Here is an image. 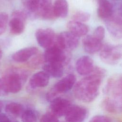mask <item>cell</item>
<instances>
[{
    "mask_svg": "<svg viewBox=\"0 0 122 122\" xmlns=\"http://www.w3.org/2000/svg\"><path fill=\"white\" fill-rule=\"evenodd\" d=\"M50 76L46 72L44 71H38L30 77L28 88L30 90H32L37 88L46 87L48 84Z\"/></svg>",
    "mask_w": 122,
    "mask_h": 122,
    "instance_id": "cell-14",
    "label": "cell"
},
{
    "mask_svg": "<svg viewBox=\"0 0 122 122\" xmlns=\"http://www.w3.org/2000/svg\"><path fill=\"white\" fill-rule=\"evenodd\" d=\"M45 62L43 55H39L37 56H36L32 59L30 61V64L32 66H37L41 64L43 62Z\"/></svg>",
    "mask_w": 122,
    "mask_h": 122,
    "instance_id": "cell-30",
    "label": "cell"
},
{
    "mask_svg": "<svg viewBox=\"0 0 122 122\" xmlns=\"http://www.w3.org/2000/svg\"><path fill=\"white\" fill-rule=\"evenodd\" d=\"M72 106L71 102L63 98L59 97L51 102V112L56 117L64 116Z\"/></svg>",
    "mask_w": 122,
    "mask_h": 122,
    "instance_id": "cell-11",
    "label": "cell"
},
{
    "mask_svg": "<svg viewBox=\"0 0 122 122\" xmlns=\"http://www.w3.org/2000/svg\"><path fill=\"white\" fill-rule=\"evenodd\" d=\"M38 52V49L35 47H29L20 49L12 55V60L17 62H23L28 61Z\"/></svg>",
    "mask_w": 122,
    "mask_h": 122,
    "instance_id": "cell-17",
    "label": "cell"
},
{
    "mask_svg": "<svg viewBox=\"0 0 122 122\" xmlns=\"http://www.w3.org/2000/svg\"><path fill=\"white\" fill-rule=\"evenodd\" d=\"M87 114V110L85 107L72 105L64 116L67 122H83Z\"/></svg>",
    "mask_w": 122,
    "mask_h": 122,
    "instance_id": "cell-13",
    "label": "cell"
},
{
    "mask_svg": "<svg viewBox=\"0 0 122 122\" xmlns=\"http://www.w3.org/2000/svg\"><path fill=\"white\" fill-rule=\"evenodd\" d=\"M64 65L58 62H45L43 70L49 76L54 78L61 77L63 74Z\"/></svg>",
    "mask_w": 122,
    "mask_h": 122,
    "instance_id": "cell-19",
    "label": "cell"
},
{
    "mask_svg": "<svg viewBox=\"0 0 122 122\" xmlns=\"http://www.w3.org/2000/svg\"></svg>",
    "mask_w": 122,
    "mask_h": 122,
    "instance_id": "cell-35",
    "label": "cell"
},
{
    "mask_svg": "<svg viewBox=\"0 0 122 122\" xmlns=\"http://www.w3.org/2000/svg\"><path fill=\"white\" fill-rule=\"evenodd\" d=\"M97 39L102 41L105 36V29L102 26H99L97 27L94 30L93 35H92Z\"/></svg>",
    "mask_w": 122,
    "mask_h": 122,
    "instance_id": "cell-28",
    "label": "cell"
},
{
    "mask_svg": "<svg viewBox=\"0 0 122 122\" xmlns=\"http://www.w3.org/2000/svg\"><path fill=\"white\" fill-rule=\"evenodd\" d=\"M73 20L80 22H86L88 21L91 17L90 13L83 11H78L72 16Z\"/></svg>",
    "mask_w": 122,
    "mask_h": 122,
    "instance_id": "cell-25",
    "label": "cell"
},
{
    "mask_svg": "<svg viewBox=\"0 0 122 122\" xmlns=\"http://www.w3.org/2000/svg\"><path fill=\"white\" fill-rule=\"evenodd\" d=\"M67 51L53 45L47 49L43 55L45 62H58L64 65L70 60V55Z\"/></svg>",
    "mask_w": 122,
    "mask_h": 122,
    "instance_id": "cell-5",
    "label": "cell"
},
{
    "mask_svg": "<svg viewBox=\"0 0 122 122\" xmlns=\"http://www.w3.org/2000/svg\"><path fill=\"white\" fill-rule=\"evenodd\" d=\"M35 36L39 45L46 49L54 45L56 37L54 30L50 28L38 29Z\"/></svg>",
    "mask_w": 122,
    "mask_h": 122,
    "instance_id": "cell-9",
    "label": "cell"
},
{
    "mask_svg": "<svg viewBox=\"0 0 122 122\" xmlns=\"http://www.w3.org/2000/svg\"><path fill=\"white\" fill-rule=\"evenodd\" d=\"M28 77V72L25 70L12 68L7 70L1 79L8 93L19 92Z\"/></svg>",
    "mask_w": 122,
    "mask_h": 122,
    "instance_id": "cell-2",
    "label": "cell"
},
{
    "mask_svg": "<svg viewBox=\"0 0 122 122\" xmlns=\"http://www.w3.org/2000/svg\"><path fill=\"white\" fill-rule=\"evenodd\" d=\"M76 81V78L74 74H68L56 83L48 91L46 95V100L51 102L60 97V94L70 91L74 86Z\"/></svg>",
    "mask_w": 122,
    "mask_h": 122,
    "instance_id": "cell-3",
    "label": "cell"
},
{
    "mask_svg": "<svg viewBox=\"0 0 122 122\" xmlns=\"http://www.w3.org/2000/svg\"><path fill=\"white\" fill-rule=\"evenodd\" d=\"M67 27L69 30V31L79 38L86 35L89 30V28L86 25L74 20L68 22Z\"/></svg>",
    "mask_w": 122,
    "mask_h": 122,
    "instance_id": "cell-21",
    "label": "cell"
},
{
    "mask_svg": "<svg viewBox=\"0 0 122 122\" xmlns=\"http://www.w3.org/2000/svg\"><path fill=\"white\" fill-rule=\"evenodd\" d=\"M97 14L100 18L106 20L114 12L113 5L108 0H98Z\"/></svg>",
    "mask_w": 122,
    "mask_h": 122,
    "instance_id": "cell-18",
    "label": "cell"
},
{
    "mask_svg": "<svg viewBox=\"0 0 122 122\" xmlns=\"http://www.w3.org/2000/svg\"><path fill=\"white\" fill-rule=\"evenodd\" d=\"M89 122H112L111 118L104 115H96L92 117Z\"/></svg>",
    "mask_w": 122,
    "mask_h": 122,
    "instance_id": "cell-29",
    "label": "cell"
},
{
    "mask_svg": "<svg viewBox=\"0 0 122 122\" xmlns=\"http://www.w3.org/2000/svg\"><path fill=\"white\" fill-rule=\"evenodd\" d=\"M8 93L3 85L1 79H0V96L6 95Z\"/></svg>",
    "mask_w": 122,
    "mask_h": 122,
    "instance_id": "cell-31",
    "label": "cell"
},
{
    "mask_svg": "<svg viewBox=\"0 0 122 122\" xmlns=\"http://www.w3.org/2000/svg\"><path fill=\"white\" fill-rule=\"evenodd\" d=\"M2 56V51L0 50V61L1 60Z\"/></svg>",
    "mask_w": 122,
    "mask_h": 122,
    "instance_id": "cell-34",
    "label": "cell"
},
{
    "mask_svg": "<svg viewBox=\"0 0 122 122\" xmlns=\"http://www.w3.org/2000/svg\"><path fill=\"white\" fill-rule=\"evenodd\" d=\"M4 106V102H3V101L0 100V113L1 112Z\"/></svg>",
    "mask_w": 122,
    "mask_h": 122,
    "instance_id": "cell-33",
    "label": "cell"
},
{
    "mask_svg": "<svg viewBox=\"0 0 122 122\" xmlns=\"http://www.w3.org/2000/svg\"><path fill=\"white\" fill-rule=\"evenodd\" d=\"M100 51V57L101 60L109 65L118 63L122 58V47L121 44H106L102 45Z\"/></svg>",
    "mask_w": 122,
    "mask_h": 122,
    "instance_id": "cell-4",
    "label": "cell"
},
{
    "mask_svg": "<svg viewBox=\"0 0 122 122\" xmlns=\"http://www.w3.org/2000/svg\"><path fill=\"white\" fill-rule=\"evenodd\" d=\"M0 122H11V121L6 114L0 113Z\"/></svg>",
    "mask_w": 122,
    "mask_h": 122,
    "instance_id": "cell-32",
    "label": "cell"
},
{
    "mask_svg": "<svg viewBox=\"0 0 122 122\" xmlns=\"http://www.w3.org/2000/svg\"><path fill=\"white\" fill-rule=\"evenodd\" d=\"M79 43V37L70 31H64L56 35L53 45L68 51L76 49Z\"/></svg>",
    "mask_w": 122,
    "mask_h": 122,
    "instance_id": "cell-6",
    "label": "cell"
},
{
    "mask_svg": "<svg viewBox=\"0 0 122 122\" xmlns=\"http://www.w3.org/2000/svg\"><path fill=\"white\" fill-rule=\"evenodd\" d=\"M101 107L105 111L112 113H118L122 111L121 101L113 98L104 99L101 102Z\"/></svg>",
    "mask_w": 122,
    "mask_h": 122,
    "instance_id": "cell-20",
    "label": "cell"
},
{
    "mask_svg": "<svg viewBox=\"0 0 122 122\" xmlns=\"http://www.w3.org/2000/svg\"><path fill=\"white\" fill-rule=\"evenodd\" d=\"M94 68L92 59L88 56L80 57L76 63V69L77 72L83 76H86L92 72Z\"/></svg>",
    "mask_w": 122,
    "mask_h": 122,
    "instance_id": "cell-15",
    "label": "cell"
},
{
    "mask_svg": "<svg viewBox=\"0 0 122 122\" xmlns=\"http://www.w3.org/2000/svg\"><path fill=\"white\" fill-rule=\"evenodd\" d=\"M104 92L106 94H111L113 98L121 101L122 92V77L115 76L110 78L105 87Z\"/></svg>",
    "mask_w": 122,
    "mask_h": 122,
    "instance_id": "cell-10",
    "label": "cell"
},
{
    "mask_svg": "<svg viewBox=\"0 0 122 122\" xmlns=\"http://www.w3.org/2000/svg\"><path fill=\"white\" fill-rule=\"evenodd\" d=\"M37 8L35 18L44 20H52L54 16L52 5V0H37Z\"/></svg>",
    "mask_w": 122,
    "mask_h": 122,
    "instance_id": "cell-12",
    "label": "cell"
},
{
    "mask_svg": "<svg viewBox=\"0 0 122 122\" xmlns=\"http://www.w3.org/2000/svg\"><path fill=\"white\" fill-rule=\"evenodd\" d=\"M82 43L84 51L91 54L99 51L103 45L102 41L91 35L85 36L82 39Z\"/></svg>",
    "mask_w": 122,
    "mask_h": 122,
    "instance_id": "cell-16",
    "label": "cell"
},
{
    "mask_svg": "<svg viewBox=\"0 0 122 122\" xmlns=\"http://www.w3.org/2000/svg\"><path fill=\"white\" fill-rule=\"evenodd\" d=\"M40 122H59L58 118L51 112L44 114L40 120Z\"/></svg>",
    "mask_w": 122,
    "mask_h": 122,
    "instance_id": "cell-27",
    "label": "cell"
},
{
    "mask_svg": "<svg viewBox=\"0 0 122 122\" xmlns=\"http://www.w3.org/2000/svg\"><path fill=\"white\" fill-rule=\"evenodd\" d=\"M27 18V14L23 10H15L11 15L9 21L10 32L14 35L22 33L25 29V24Z\"/></svg>",
    "mask_w": 122,
    "mask_h": 122,
    "instance_id": "cell-7",
    "label": "cell"
},
{
    "mask_svg": "<svg viewBox=\"0 0 122 122\" xmlns=\"http://www.w3.org/2000/svg\"><path fill=\"white\" fill-rule=\"evenodd\" d=\"M105 75V71L100 67H94L91 73L78 81L73 92L75 97L84 102L94 101L99 93V89Z\"/></svg>",
    "mask_w": 122,
    "mask_h": 122,
    "instance_id": "cell-1",
    "label": "cell"
},
{
    "mask_svg": "<svg viewBox=\"0 0 122 122\" xmlns=\"http://www.w3.org/2000/svg\"><path fill=\"white\" fill-rule=\"evenodd\" d=\"M20 117L22 122H37V115L31 109L24 110Z\"/></svg>",
    "mask_w": 122,
    "mask_h": 122,
    "instance_id": "cell-24",
    "label": "cell"
},
{
    "mask_svg": "<svg viewBox=\"0 0 122 122\" xmlns=\"http://www.w3.org/2000/svg\"><path fill=\"white\" fill-rule=\"evenodd\" d=\"M52 8L56 18H64L67 16L68 4L66 0H55Z\"/></svg>",
    "mask_w": 122,
    "mask_h": 122,
    "instance_id": "cell-22",
    "label": "cell"
},
{
    "mask_svg": "<svg viewBox=\"0 0 122 122\" xmlns=\"http://www.w3.org/2000/svg\"><path fill=\"white\" fill-rule=\"evenodd\" d=\"M6 112L12 117H20L24 111L23 106L20 103L12 102L7 104L5 107Z\"/></svg>",
    "mask_w": 122,
    "mask_h": 122,
    "instance_id": "cell-23",
    "label": "cell"
},
{
    "mask_svg": "<svg viewBox=\"0 0 122 122\" xmlns=\"http://www.w3.org/2000/svg\"><path fill=\"white\" fill-rule=\"evenodd\" d=\"M9 16L5 12H0V35L5 31L8 22Z\"/></svg>",
    "mask_w": 122,
    "mask_h": 122,
    "instance_id": "cell-26",
    "label": "cell"
},
{
    "mask_svg": "<svg viewBox=\"0 0 122 122\" xmlns=\"http://www.w3.org/2000/svg\"><path fill=\"white\" fill-rule=\"evenodd\" d=\"M121 8L113 12L112 16L106 20V28L112 36L120 39L122 36Z\"/></svg>",
    "mask_w": 122,
    "mask_h": 122,
    "instance_id": "cell-8",
    "label": "cell"
}]
</instances>
